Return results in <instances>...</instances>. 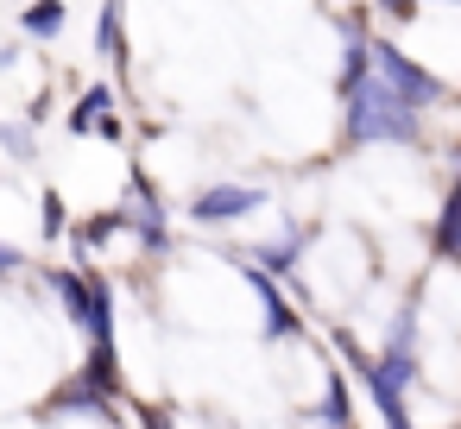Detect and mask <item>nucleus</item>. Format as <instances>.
Returning a JSON list of instances; mask_svg holds the SVG:
<instances>
[{
    "label": "nucleus",
    "mask_w": 461,
    "mask_h": 429,
    "mask_svg": "<svg viewBox=\"0 0 461 429\" xmlns=\"http://www.w3.org/2000/svg\"><path fill=\"white\" fill-rule=\"evenodd\" d=\"M341 139L354 152L360 146H423V114L392 102L379 83H360L354 95H341Z\"/></svg>",
    "instance_id": "nucleus-1"
},
{
    "label": "nucleus",
    "mask_w": 461,
    "mask_h": 429,
    "mask_svg": "<svg viewBox=\"0 0 461 429\" xmlns=\"http://www.w3.org/2000/svg\"><path fill=\"white\" fill-rule=\"evenodd\" d=\"M373 83H379L392 102H404L411 114H429V108L448 102V83H442L429 64H417L404 45H392V39H373Z\"/></svg>",
    "instance_id": "nucleus-2"
},
{
    "label": "nucleus",
    "mask_w": 461,
    "mask_h": 429,
    "mask_svg": "<svg viewBox=\"0 0 461 429\" xmlns=\"http://www.w3.org/2000/svg\"><path fill=\"white\" fill-rule=\"evenodd\" d=\"M329 347H335V353H341V366H348V372L366 385V398H373V410L385 416V429H417V423H411V398H404V391H398V385L379 372V360H373V353L354 341V328L329 322Z\"/></svg>",
    "instance_id": "nucleus-3"
},
{
    "label": "nucleus",
    "mask_w": 461,
    "mask_h": 429,
    "mask_svg": "<svg viewBox=\"0 0 461 429\" xmlns=\"http://www.w3.org/2000/svg\"><path fill=\"white\" fill-rule=\"evenodd\" d=\"M221 259H228V265H234V272L247 278V290L259 297V316H266V341H303V316L291 309V297H285V284H278V278H272L266 265H253L247 253H234V246H228Z\"/></svg>",
    "instance_id": "nucleus-4"
},
{
    "label": "nucleus",
    "mask_w": 461,
    "mask_h": 429,
    "mask_svg": "<svg viewBox=\"0 0 461 429\" xmlns=\"http://www.w3.org/2000/svg\"><path fill=\"white\" fill-rule=\"evenodd\" d=\"M121 221H127V234H133L146 253H165V246H171V215H165V202H158V190H152L146 171H127Z\"/></svg>",
    "instance_id": "nucleus-5"
},
{
    "label": "nucleus",
    "mask_w": 461,
    "mask_h": 429,
    "mask_svg": "<svg viewBox=\"0 0 461 429\" xmlns=\"http://www.w3.org/2000/svg\"><path fill=\"white\" fill-rule=\"evenodd\" d=\"M266 202V190L259 183H203L196 196H190V221L196 228H228V221H247L253 209Z\"/></svg>",
    "instance_id": "nucleus-6"
},
{
    "label": "nucleus",
    "mask_w": 461,
    "mask_h": 429,
    "mask_svg": "<svg viewBox=\"0 0 461 429\" xmlns=\"http://www.w3.org/2000/svg\"><path fill=\"white\" fill-rule=\"evenodd\" d=\"M373 360H379V372L411 398V385H417V303H404V309L392 316V335H385V347H379Z\"/></svg>",
    "instance_id": "nucleus-7"
},
{
    "label": "nucleus",
    "mask_w": 461,
    "mask_h": 429,
    "mask_svg": "<svg viewBox=\"0 0 461 429\" xmlns=\"http://www.w3.org/2000/svg\"><path fill=\"white\" fill-rule=\"evenodd\" d=\"M64 133H77V139H89V133L121 139V121H114V89H108V83H89V89L77 95V108H70Z\"/></svg>",
    "instance_id": "nucleus-8"
},
{
    "label": "nucleus",
    "mask_w": 461,
    "mask_h": 429,
    "mask_svg": "<svg viewBox=\"0 0 461 429\" xmlns=\"http://www.w3.org/2000/svg\"><path fill=\"white\" fill-rule=\"evenodd\" d=\"M303 246H310V228H303V221H285V228H278L272 240H259V246H253L247 259H253V265H266L272 278H291V284H297V265H303Z\"/></svg>",
    "instance_id": "nucleus-9"
},
{
    "label": "nucleus",
    "mask_w": 461,
    "mask_h": 429,
    "mask_svg": "<svg viewBox=\"0 0 461 429\" xmlns=\"http://www.w3.org/2000/svg\"><path fill=\"white\" fill-rule=\"evenodd\" d=\"M45 290L64 303V316H70L77 328H89V316H95V272H83V265H51V272H45Z\"/></svg>",
    "instance_id": "nucleus-10"
},
{
    "label": "nucleus",
    "mask_w": 461,
    "mask_h": 429,
    "mask_svg": "<svg viewBox=\"0 0 461 429\" xmlns=\"http://www.w3.org/2000/svg\"><path fill=\"white\" fill-rule=\"evenodd\" d=\"M70 410H77V416H102V423H108L114 398H108L89 372H70V385H58V391L45 398V416H70Z\"/></svg>",
    "instance_id": "nucleus-11"
},
{
    "label": "nucleus",
    "mask_w": 461,
    "mask_h": 429,
    "mask_svg": "<svg viewBox=\"0 0 461 429\" xmlns=\"http://www.w3.org/2000/svg\"><path fill=\"white\" fill-rule=\"evenodd\" d=\"M429 246H436V259H448V265H461V177L448 183V196H442V209H436V228H429Z\"/></svg>",
    "instance_id": "nucleus-12"
},
{
    "label": "nucleus",
    "mask_w": 461,
    "mask_h": 429,
    "mask_svg": "<svg viewBox=\"0 0 461 429\" xmlns=\"http://www.w3.org/2000/svg\"><path fill=\"white\" fill-rule=\"evenodd\" d=\"M127 234V221H121V209H95V215H83L77 228H70V240H77V253H108L114 240Z\"/></svg>",
    "instance_id": "nucleus-13"
},
{
    "label": "nucleus",
    "mask_w": 461,
    "mask_h": 429,
    "mask_svg": "<svg viewBox=\"0 0 461 429\" xmlns=\"http://www.w3.org/2000/svg\"><path fill=\"white\" fill-rule=\"evenodd\" d=\"M303 423H316V429H354L348 372H329V385H322V404H316V410H303Z\"/></svg>",
    "instance_id": "nucleus-14"
},
{
    "label": "nucleus",
    "mask_w": 461,
    "mask_h": 429,
    "mask_svg": "<svg viewBox=\"0 0 461 429\" xmlns=\"http://www.w3.org/2000/svg\"><path fill=\"white\" fill-rule=\"evenodd\" d=\"M95 51L114 64V70H127V26H121V0H102V20H95Z\"/></svg>",
    "instance_id": "nucleus-15"
},
{
    "label": "nucleus",
    "mask_w": 461,
    "mask_h": 429,
    "mask_svg": "<svg viewBox=\"0 0 461 429\" xmlns=\"http://www.w3.org/2000/svg\"><path fill=\"white\" fill-rule=\"evenodd\" d=\"M20 32H26V39H39V45H45V39H58V32H64V0H32V7L20 13Z\"/></svg>",
    "instance_id": "nucleus-16"
},
{
    "label": "nucleus",
    "mask_w": 461,
    "mask_h": 429,
    "mask_svg": "<svg viewBox=\"0 0 461 429\" xmlns=\"http://www.w3.org/2000/svg\"><path fill=\"white\" fill-rule=\"evenodd\" d=\"M39 215H45V221H39V228H45V240H64V234H70V215H64V196H58V190L45 196V209H39Z\"/></svg>",
    "instance_id": "nucleus-17"
},
{
    "label": "nucleus",
    "mask_w": 461,
    "mask_h": 429,
    "mask_svg": "<svg viewBox=\"0 0 461 429\" xmlns=\"http://www.w3.org/2000/svg\"><path fill=\"white\" fill-rule=\"evenodd\" d=\"M373 7H379L385 20H417V13H423V0H373Z\"/></svg>",
    "instance_id": "nucleus-18"
},
{
    "label": "nucleus",
    "mask_w": 461,
    "mask_h": 429,
    "mask_svg": "<svg viewBox=\"0 0 461 429\" xmlns=\"http://www.w3.org/2000/svg\"><path fill=\"white\" fill-rule=\"evenodd\" d=\"M7 272H26V253H20V246H7V240H0V278H7Z\"/></svg>",
    "instance_id": "nucleus-19"
}]
</instances>
